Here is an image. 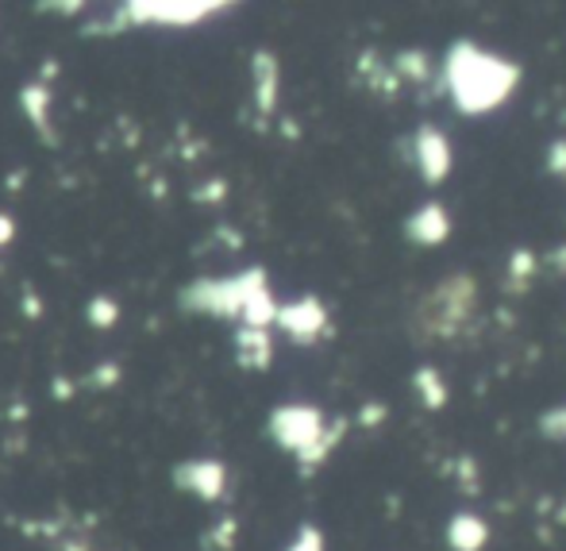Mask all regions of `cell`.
<instances>
[{
  "label": "cell",
  "mask_w": 566,
  "mask_h": 551,
  "mask_svg": "<svg viewBox=\"0 0 566 551\" xmlns=\"http://www.w3.org/2000/svg\"><path fill=\"white\" fill-rule=\"evenodd\" d=\"M520 86V66L509 58L481 51L478 43L458 40L451 43L443 58V93L451 97L463 117H486L497 112Z\"/></svg>",
  "instance_id": "obj_1"
},
{
  "label": "cell",
  "mask_w": 566,
  "mask_h": 551,
  "mask_svg": "<svg viewBox=\"0 0 566 551\" xmlns=\"http://www.w3.org/2000/svg\"><path fill=\"white\" fill-rule=\"evenodd\" d=\"M478 305V286L470 274H451L435 289H428V297L417 309V328L424 340H447L466 328V320L474 317Z\"/></svg>",
  "instance_id": "obj_2"
},
{
  "label": "cell",
  "mask_w": 566,
  "mask_h": 551,
  "mask_svg": "<svg viewBox=\"0 0 566 551\" xmlns=\"http://www.w3.org/2000/svg\"><path fill=\"white\" fill-rule=\"evenodd\" d=\"M270 428H274V436H278L281 448L297 451V459H301L304 466L324 463V459L332 455L335 443L343 440V432H347L343 420H335L332 428H324V417H320L317 409H309V405L278 409L270 420Z\"/></svg>",
  "instance_id": "obj_3"
},
{
  "label": "cell",
  "mask_w": 566,
  "mask_h": 551,
  "mask_svg": "<svg viewBox=\"0 0 566 551\" xmlns=\"http://www.w3.org/2000/svg\"><path fill=\"white\" fill-rule=\"evenodd\" d=\"M412 151H417V170L424 186H440L447 181L451 163H455V151H451V140L440 132L435 124H420L417 135H412Z\"/></svg>",
  "instance_id": "obj_4"
},
{
  "label": "cell",
  "mask_w": 566,
  "mask_h": 551,
  "mask_svg": "<svg viewBox=\"0 0 566 551\" xmlns=\"http://www.w3.org/2000/svg\"><path fill=\"white\" fill-rule=\"evenodd\" d=\"M451 235V212L443 201H428L404 220V240L417 243V247H440Z\"/></svg>",
  "instance_id": "obj_5"
},
{
  "label": "cell",
  "mask_w": 566,
  "mask_h": 551,
  "mask_svg": "<svg viewBox=\"0 0 566 551\" xmlns=\"http://www.w3.org/2000/svg\"><path fill=\"white\" fill-rule=\"evenodd\" d=\"M278 320H281V328H286V332L293 335L297 343H312L320 332H324L328 312H324V305H320L317 297H304V301L278 309Z\"/></svg>",
  "instance_id": "obj_6"
},
{
  "label": "cell",
  "mask_w": 566,
  "mask_h": 551,
  "mask_svg": "<svg viewBox=\"0 0 566 551\" xmlns=\"http://www.w3.org/2000/svg\"><path fill=\"white\" fill-rule=\"evenodd\" d=\"M489 543V525L478 513H455L447 525V548L451 551H481Z\"/></svg>",
  "instance_id": "obj_7"
},
{
  "label": "cell",
  "mask_w": 566,
  "mask_h": 551,
  "mask_svg": "<svg viewBox=\"0 0 566 551\" xmlns=\"http://www.w3.org/2000/svg\"><path fill=\"white\" fill-rule=\"evenodd\" d=\"M412 386H417V394H420V405L432 412L451 401V386L443 382V374L435 371V366H420V371L412 374Z\"/></svg>",
  "instance_id": "obj_8"
},
{
  "label": "cell",
  "mask_w": 566,
  "mask_h": 551,
  "mask_svg": "<svg viewBox=\"0 0 566 551\" xmlns=\"http://www.w3.org/2000/svg\"><path fill=\"white\" fill-rule=\"evenodd\" d=\"M389 70H393L397 81H420V86H424V81H432V58H428L424 51L409 47L401 51V55H393Z\"/></svg>",
  "instance_id": "obj_9"
},
{
  "label": "cell",
  "mask_w": 566,
  "mask_h": 551,
  "mask_svg": "<svg viewBox=\"0 0 566 551\" xmlns=\"http://www.w3.org/2000/svg\"><path fill=\"white\" fill-rule=\"evenodd\" d=\"M255 89H258V109L270 112L278 101V63L270 55L255 58Z\"/></svg>",
  "instance_id": "obj_10"
},
{
  "label": "cell",
  "mask_w": 566,
  "mask_h": 551,
  "mask_svg": "<svg viewBox=\"0 0 566 551\" xmlns=\"http://www.w3.org/2000/svg\"><path fill=\"white\" fill-rule=\"evenodd\" d=\"M535 274H540V263H535L532 251H528V247H517V251H512V255H509V286L517 289V294H520V289L532 286Z\"/></svg>",
  "instance_id": "obj_11"
},
{
  "label": "cell",
  "mask_w": 566,
  "mask_h": 551,
  "mask_svg": "<svg viewBox=\"0 0 566 551\" xmlns=\"http://www.w3.org/2000/svg\"><path fill=\"white\" fill-rule=\"evenodd\" d=\"M540 432L555 443H566V405H555V409L540 412Z\"/></svg>",
  "instance_id": "obj_12"
},
{
  "label": "cell",
  "mask_w": 566,
  "mask_h": 551,
  "mask_svg": "<svg viewBox=\"0 0 566 551\" xmlns=\"http://www.w3.org/2000/svg\"><path fill=\"white\" fill-rule=\"evenodd\" d=\"M547 170L555 174V178H566V140H555L547 147Z\"/></svg>",
  "instance_id": "obj_13"
},
{
  "label": "cell",
  "mask_w": 566,
  "mask_h": 551,
  "mask_svg": "<svg viewBox=\"0 0 566 551\" xmlns=\"http://www.w3.org/2000/svg\"><path fill=\"white\" fill-rule=\"evenodd\" d=\"M289 551H324V540H320V532L317 528H301V536H297V543Z\"/></svg>",
  "instance_id": "obj_14"
},
{
  "label": "cell",
  "mask_w": 566,
  "mask_h": 551,
  "mask_svg": "<svg viewBox=\"0 0 566 551\" xmlns=\"http://www.w3.org/2000/svg\"><path fill=\"white\" fill-rule=\"evenodd\" d=\"M381 417H386V405L374 401V405H366V409L358 412V425H363V428H374V425H381Z\"/></svg>",
  "instance_id": "obj_15"
},
{
  "label": "cell",
  "mask_w": 566,
  "mask_h": 551,
  "mask_svg": "<svg viewBox=\"0 0 566 551\" xmlns=\"http://www.w3.org/2000/svg\"><path fill=\"white\" fill-rule=\"evenodd\" d=\"M543 263H547V266H555L558 274H566V243H563V247H555V251H551V255L543 258Z\"/></svg>",
  "instance_id": "obj_16"
}]
</instances>
